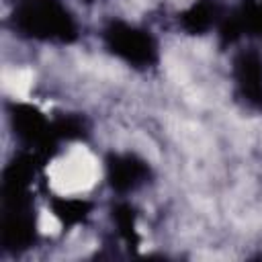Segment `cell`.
<instances>
[{"label": "cell", "instance_id": "cell-1", "mask_svg": "<svg viewBox=\"0 0 262 262\" xmlns=\"http://www.w3.org/2000/svg\"><path fill=\"white\" fill-rule=\"evenodd\" d=\"M10 23L18 37L45 45H70L80 37V23L66 0H14Z\"/></svg>", "mask_w": 262, "mask_h": 262}, {"label": "cell", "instance_id": "cell-2", "mask_svg": "<svg viewBox=\"0 0 262 262\" xmlns=\"http://www.w3.org/2000/svg\"><path fill=\"white\" fill-rule=\"evenodd\" d=\"M102 47L117 61L137 72H147L160 61V43L143 25L125 18H111L100 31Z\"/></svg>", "mask_w": 262, "mask_h": 262}, {"label": "cell", "instance_id": "cell-3", "mask_svg": "<svg viewBox=\"0 0 262 262\" xmlns=\"http://www.w3.org/2000/svg\"><path fill=\"white\" fill-rule=\"evenodd\" d=\"M104 178L117 194L143 188L151 178V166L135 151H111L104 160Z\"/></svg>", "mask_w": 262, "mask_h": 262}, {"label": "cell", "instance_id": "cell-4", "mask_svg": "<svg viewBox=\"0 0 262 262\" xmlns=\"http://www.w3.org/2000/svg\"><path fill=\"white\" fill-rule=\"evenodd\" d=\"M229 72L239 100L254 111H262V53L254 47L235 51Z\"/></svg>", "mask_w": 262, "mask_h": 262}, {"label": "cell", "instance_id": "cell-5", "mask_svg": "<svg viewBox=\"0 0 262 262\" xmlns=\"http://www.w3.org/2000/svg\"><path fill=\"white\" fill-rule=\"evenodd\" d=\"M227 6L221 0H190L184 8H180L176 23L184 35L205 37L217 33Z\"/></svg>", "mask_w": 262, "mask_h": 262}, {"label": "cell", "instance_id": "cell-6", "mask_svg": "<svg viewBox=\"0 0 262 262\" xmlns=\"http://www.w3.org/2000/svg\"><path fill=\"white\" fill-rule=\"evenodd\" d=\"M49 207H51V215L61 225H78L92 211V203L78 194H55Z\"/></svg>", "mask_w": 262, "mask_h": 262}, {"label": "cell", "instance_id": "cell-7", "mask_svg": "<svg viewBox=\"0 0 262 262\" xmlns=\"http://www.w3.org/2000/svg\"><path fill=\"white\" fill-rule=\"evenodd\" d=\"M80 2H86V4H90V2H96V0H80Z\"/></svg>", "mask_w": 262, "mask_h": 262}]
</instances>
